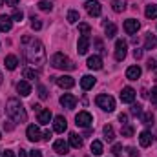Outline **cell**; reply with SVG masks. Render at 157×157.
Masks as SVG:
<instances>
[{"label": "cell", "mask_w": 157, "mask_h": 157, "mask_svg": "<svg viewBox=\"0 0 157 157\" xmlns=\"http://www.w3.org/2000/svg\"><path fill=\"white\" fill-rule=\"evenodd\" d=\"M141 121H143V124H152L154 122V115L152 113H143L141 115Z\"/></svg>", "instance_id": "d590c367"}, {"label": "cell", "mask_w": 157, "mask_h": 157, "mask_svg": "<svg viewBox=\"0 0 157 157\" xmlns=\"http://www.w3.org/2000/svg\"><path fill=\"white\" fill-rule=\"evenodd\" d=\"M11 18H13V20H17V22H20V20L24 18V13H22L20 9H15V11H13V17H11Z\"/></svg>", "instance_id": "74e56055"}, {"label": "cell", "mask_w": 157, "mask_h": 157, "mask_svg": "<svg viewBox=\"0 0 157 157\" xmlns=\"http://www.w3.org/2000/svg\"><path fill=\"white\" fill-rule=\"evenodd\" d=\"M17 91H18L22 97H28V95L31 93V86H29V82H28V80H20V82L17 84Z\"/></svg>", "instance_id": "d6986e66"}, {"label": "cell", "mask_w": 157, "mask_h": 157, "mask_svg": "<svg viewBox=\"0 0 157 157\" xmlns=\"http://www.w3.org/2000/svg\"><path fill=\"white\" fill-rule=\"evenodd\" d=\"M11 28H13V18L7 15H2L0 17V31L7 33V31H11Z\"/></svg>", "instance_id": "5bb4252c"}, {"label": "cell", "mask_w": 157, "mask_h": 157, "mask_svg": "<svg viewBox=\"0 0 157 157\" xmlns=\"http://www.w3.org/2000/svg\"><path fill=\"white\" fill-rule=\"evenodd\" d=\"M121 101L126 102V104H132L135 101V90L133 88H122L121 91Z\"/></svg>", "instance_id": "8fae6325"}, {"label": "cell", "mask_w": 157, "mask_h": 157, "mask_svg": "<svg viewBox=\"0 0 157 157\" xmlns=\"http://www.w3.org/2000/svg\"><path fill=\"white\" fill-rule=\"evenodd\" d=\"M33 110L39 113V112H42V106H40V104H33Z\"/></svg>", "instance_id": "f5cc1de1"}, {"label": "cell", "mask_w": 157, "mask_h": 157, "mask_svg": "<svg viewBox=\"0 0 157 157\" xmlns=\"http://www.w3.org/2000/svg\"><path fill=\"white\" fill-rule=\"evenodd\" d=\"M144 15H146L148 18H157V6H155V4H152V6H146V11H144Z\"/></svg>", "instance_id": "4316f807"}, {"label": "cell", "mask_w": 157, "mask_h": 157, "mask_svg": "<svg viewBox=\"0 0 157 157\" xmlns=\"http://www.w3.org/2000/svg\"><path fill=\"white\" fill-rule=\"evenodd\" d=\"M6 112H7V115L13 119L15 122H26V121H28V113H26L24 106H22L20 101H17V99H9V101H7Z\"/></svg>", "instance_id": "7a4b0ae2"}, {"label": "cell", "mask_w": 157, "mask_h": 157, "mask_svg": "<svg viewBox=\"0 0 157 157\" xmlns=\"http://www.w3.org/2000/svg\"><path fill=\"white\" fill-rule=\"evenodd\" d=\"M122 135H124V137H132V135H133V128L128 126V124H124V128H122Z\"/></svg>", "instance_id": "f35d334b"}, {"label": "cell", "mask_w": 157, "mask_h": 157, "mask_svg": "<svg viewBox=\"0 0 157 157\" xmlns=\"http://www.w3.org/2000/svg\"><path fill=\"white\" fill-rule=\"evenodd\" d=\"M139 77H141V68L139 66H130L126 70V78L128 80H137Z\"/></svg>", "instance_id": "ffe728a7"}, {"label": "cell", "mask_w": 157, "mask_h": 157, "mask_svg": "<svg viewBox=\"0 0 157 157\" xmlns=\"http://www.w3.org/2000/svg\"><path fill=\"white\" fill-rule=\"evenodd\" d=\"M78 31H80L82 35H86V37H88V35H90V31H91V28H90L88 24H78Z\"/></svg>", "instance_id": "8d00e7d4"}, {"label": "cell", "mask_w": 157, "mask_h": 157, "mask_svg": "<svg viewBox=\"0 0 157 157\" xmlns=\"http://www.w3.org/2000/svg\"><path fill=\"white\" fill-rule=\"evenodd\" d=\"M115 33H117V26L115 24H106V37L112 39V37H115Z\"/></svg>", "instance_id": "1f68e13d"}, {"label": "cell", "mask_w": 157, "mask_h": 157, "mask_svg": "<svg viewBox=\"0 0 157 157\" xmlns=\"http://www.w3.org/2000/svg\"><path fill=\"white\" fill-rule=\"evenodd\" d=\"M91 152H93V155H101L102 154V143L101 141H93L91 143Z\"/></svg>", "instance_id": "83f0119b"}, {"label": "cell", "mask_w": 157, "mask_h": 157, "mask_svg": "<svg viewBox=\"0 0 157 157\" xmlns=\"http://www.w3.org/2000/svg\"><path fill=\"white\" fill-rule=\"evenodd\" d=\"M31 28H33L35 31H39L40 28H42V22H40V18H37V17H31Z\"/></svg>", "instance_id": "e575fe53"}, {"label": "cell", "mask_w": 157, "mask_h": 157, "mask_svg": "<svg viewBox=\"0 0 157 157\" xmlns=\"http://www.w3.org/2000/svg\"><path fill=\"white\" fill-rule=\"evenodd\" d=\"M95 48H97L99 51H104V46H102V42H101V40H95Z\"/></svg>", "instance_id": "7dc6e473"}, {"label": "cell", "mask_w": 157, "mask_h": 157, "mask_svg": "<svg viewBox=\"0 0 157 157\" xmlns=\"http://www.w3.org/2000/svg\"><path fill=\"white\" fill-rule=\"evenodd\" d=\"M70 144H71L73 148H80V146H82L80 135H77V133H70Z\"/></svg>", "instance_id": "d4e9b609"}, {"label": "cell", "mask_w": 157, "mask_h": 157, "mask_svg": "<svg viewBox=\"0 0 157 157\" xmlns=\"http://www.w3.org/2000/svg\"><path fill=\"white\" fill-rule=\"evenodd\" d=\"M126 48H128V44L124 42V40H117L115 42V60H124V57H126Z\"/></svg>", "instance_id": "52a82bcc"}, {"label": "cell", "mask_w": 157, "mask_h": 157, "mask_svg": "<svg viewBox=\"0 0 157 157\" xmlns=\"http://www.w3.org/2000/svg\"><path fill=\"white\" fill-rule=\"evenodd\" d=\"M2 157H15L13 155V152H11V150H6V152H4V155Z\"/></svg>", "instance_id": "816d5d0a"}, {"label": "cell", "mask_w": 157, "mask_h": 157, "mask_svg": "<svg viewBox=\"0 0 157 157\" xmlns=\"http://www.w3.org/2000/svg\"><path fill=\"white\" fill-rule=\"evenodd\" d=\"M28 44H29V46L26 48V59H28V62H29L33 68H35V66H37V68L42 66V64L46 62V51H44L42 42L31 39Z\"/></svg>", "instance_id": "6da1fadb"}, {"label": "cell", "mask_w": 157, "mask_h": 157, "mask_svg": "<svg viewBox=\"0 0 157 157\" xmlns=\"http://www.w3.org/2000/svg\"><path fill=\"white\" fill-rule=\"evenodd\" d=\"M124 9H126V2H124V0H113V11L122 13Z\"/></svg>", "instance_id": "f546056e"}, {"label": "cell", "mask_w": 157, "mask_h": 157, "mask_svg": "<svg viewBox=\"0 0 157 157\" xmlns=\"http://www.w3.org/2000/svg\"><path fill=\"white\" fill-rule=\"evenodd\" d=\"M144 48H146V49H154V48H157V37H155V35H152V33H148V35H146Z\"/></svg>", "instance_id": "7402d4cb"}, {"label": "cell", "mask_w": 157, "mask_h": 157, "mask_svg": "<svg viewBox=\"0 0 157 157\" xmlns=\"http://www.w3.org/2000/svg\"><path fill=\"white\" fill-rule=\"evenodd\" d=\"M139 28H141V24H139V20H135V18H128V20L124 22V31H126L128 35L137 33V31H139Z\"/></svg>", "instance_id": "30bf717a"}, {"label": "cell", "mask_w": 157, "mask_h": 157, "mask_svg": "<svg viewBox=\"0 0 157 157\" xmlns=\"http://www.w3.org/2000/svg\"><path fill=\"white\" fill-rule=\"evenodd\" d=\"M53 128H55V132H57V133H64V132H66V128H68V122H66V119L62 117V115L55 117Z\"/></svg>", "instance_id": "9a60e30c"}, {"label": "cell", "mask_w": 157, "mask_h": 157, "mask_svg": "<svg viewBox=\"0 0 157 157\" xmlns=\"http://www.w3.org/2000/svg\"><path fill=\"white\" fill-rule=\"evenodd\" d=\"M88 49H90V39L86 37V35H82L77 42V51L78 55H86L88 53Z\"/></svg>", "instance_id": "4fadbf2b"}, {"label": "cell", "mask_w": 157, "mask_h": 157, "mask_svg": "<svg viewBox=\"0 0 157 157\" xmlns=\"http://www.w3.org/2000/svg\"><path fill=\"white\" fill-rule=\"evenodd\" d=\"M148 70H150V71H152V70L157 71V60H154V59H152V60H148Z\"/></svg>", "instance_id": "b9f144b4"}, {"label": "cell", "mask_w": 157, "mask_h": 157, "mask_svg": "<svg viewBox=\"0 0 157 157\" xmlns=\"http://www.w3.org/2000/svg\"><path fill=\"white\" fill-rule=\"evenodd\" d=\"M130 112H132V115H135V117H141V115H143V106H141V104H133Z\"/></svg>", "instance_id": "836d02e7"}, {"label": "cell", "mask_w": 157, "mask_h": 157, "mask_svg": "<svg viewBox=\"0 0 157 157\" xmlns=\"http://www.w3.org/2000/svg\"><path fill=\"white\" fill-rule=\"evenodd\" d=\"M39 95H40V99H48V90L44 86H39Z\"/></svg>", "instance_id": "60d3db41"}, {"label": "cell", "mask_w": 157, "mask_h": 157, "mask_svg": "<svg viewBox=\"0 0 157 157\" xmlns=\"http://www.w3.org/2000/svg\"><path fill=\"white\" fill-rule=\"evenodd\" d=\"M150 99H152V102H154V104H157V86L152 90V95H150Z\"/></svg>", "instance_id": "7bdbcfd3"}, {"label": "cell", "mask_w": 157, "mask_h": 157, "mask_svg": "<svg viewBox=\"0 0 157 157\" xmlns=\"http://www.w3.org/2000/svg\"><path fill=\"white\" fill-rule=\"evenodd\" d=\"M119 121H121V124H122V126H124V124H128V115H126V113H121V115H119Z\"/></svg>", "instance_id": "ee69618b"}, {"label": "cell", "mask_w": 157, "mask_h": 157, "mask_svg": "<svg viewBox=\"0 0 157 157\" xmlns=\"http://www.w3.org/2000/svg\"><path fill=\"white\" fill-rule=\"evenodd\" d=\"M53 150H55L59 155H66V154H68V143L62 141V139H59V141L53 143Z\"/></svg>", "instance_id": "e0dca14e"}, {"label": "cell", "mask_w": 157, "mask_h": 157, "mask_svg": "<svg viewBox=\"0 0 157 157\" xmlns=\"http://www.w3.org/2000/svg\"><path fill=\"white\" fill-rule=\"evenodd\" d=\"M77 20H80V17H78V11H73V9H71V11L68 13V22H70V24H75Z\"/></svg>", "instance_id": "d6a6232c"}, {"label": "cell", "mask_w": 157, "mask_h": 157, "mask_svg": "<svg viewBox=\"0 0 157 157\" xmlns=\"http://www.w3.org/2000/svg\"><path fill=\"white\" fill-rule=\"evenodd\" d=\"M139 143H141V146L143 148H148L152 143H154V137H152V133L150 132H141V135H139Z\"/></svg>", "instance_id": "2e32d148"}, {"label": "cell", "mask_w": 157, "mask_h": 157, "mask_svg": "<svg viewBox=\"0 0 157 157\" xmlns=\"http://www.w3.org/2000/svg\"><path fill=\"white\" fill-rule=\"evenodd\" d=\"M95 102H97V106H99L101 110H104V112H113V110H115V101H113L112 95L101 93V95H97Z\"/></svg>", "instance_id": "277c9868"}, {"label": "cell", "mask_w": 157, "mask_h": 157, "mask_svg": "<svg viewBox=\"0 0 157 157\" xmlns=\"http://www.w3.org/2000/svg\"><path fill=\"white\" fill-rule=\"evenodd\" d=\"M51 64H53V68H57V70H68V71L75 70V64H73L64 53H55V55L51 57Z\"/></svg>", "instance_id": "3957f363"}, {"label": "cell", "mask_w": 157, "mask_h": 157, "mask_svg": "<svg viewBox=\"0 0 157 157\" xmlns=\"http://www.w3.org/2000/svg\"><path fill=\"white\" fill-rule=\"evenodd\" d=\"M60 104H62L64 108H68V110H73V108L77 106V99H75V95H71V93H64V95L60 97Z\"/></svg>", "instance_id": "ba28073f"}, {"label": "cell", "mask_w": 157, "mask_h": 157, "mask_svg": "<svg viewBox=\"0 0 157 157\" xmlns=\"http://www.w3.org/2000/svg\"><path fill=\"white\" fill-rule=\"evenodd\" d=\"M112 152H113V155H115V157H121V155H122V144H113Z\"/></svg>", "instance_id": "ab89813d"}, {"label": "cell", "mask_w": 157, "mask_h": 157, "mask_svg": "<svg viewBox=\"0 0 157 157\" xmlns=\"http://www.w3.org/2000/svg\"><path fill=\"white\" fill-rule=\"evenodd\" d=\"M51 112L49 110H42V112H39V122L40 124H49V121H51Z\"/></svg>", "instance_id": "603a6c76"}, {"label": "cell", "mask_w": 157, "mask_h": 157, "mask_svg": "<svg viewBox=\"0 0 157 157\" xmlns=\"http://www.w3.org/2000/svg\"><path fill=\"white\" fill-rule=\"evenodd\" d=\"M26 135H28V139L31 141V143H39L40 139V130L39 126H35V124H31V126H28V132H26Z\"/></svg>", "instance_id": "7c38bea8"}, {"label": "cell", "mask_w": 157, "mask_h": 157, "mask_svg": "<svg viewBox=\"0 0 157 157\" xmlns=\"http://www.w3.org/2000/svg\"><path fill=\"white\" fill-rule=\"evenodd\" d=\"M2 6H4V0H0V7H2Z\"/></svg>", "instance_id": "11a10c76"}, {"label": "cell", "mask_w": 157, "mask_h": 157, "mask_svg": "<svg viewBox=\"0 0 157 157\" xmlns=\"http://www.w3.org/2000/svg\"><path fill=\"white\" fill-rule=\"evenodd\" d=\"M39 9L40 11H51L53 9V4L49 0H40L39 2Z\"/></svg>", "instance_id": "4dcf8cb0"}, {"label": "cell", "mask_w": 157, "mask_h": 157, "mask_svg": "<svg viewBox=\"0 0 157 157\" xmlns=\"http://www.w3.org/2000/svg\"><path fill=\"white\" fill-rule=\"evenodd\" d=\"M29 157H42V152L40 150H31L29 152Z\"/></svg>", "instance_id": "bcb514c9"}, {"label": "cell", "mask_w": 157, "mask_h": 157, "mask_svg": "<svg viewBox=\"0 0 157 157\" xmlns=\"http://www.w3.org/2000/svg\"><path fill=\"white\" fill-rule=\"evenodd\" d=\"M18 157H28V154H26V150H20V154H18Z\"/></svg>", "instance_id": "db71d44e"}, {"label": "cell", "mask_w": 157, "mask_h": 157, "mask_svg": "<svg viewBox=\"0 0 157 157\" xmlns=\"http://www.w3.org/2000/svg\"><path fill=\"white\" fill-rule=\"evenodd\" d=\"M17 64H18V59H17L15 55H7V57H6V68H7V70H15Z\"/></svg>", "instance_id": "cb8c5ba5"}, {"label": "cell", "mask_w": 157, "mask_h": 157, "mask_svg": "<svg viewBox=\"0 0 157 157\" xmlns=\"http://www.w3.org/2000/svg\"><path fill=\"white\" fill-rule=\"evenodd\" d=\"M102 133H104V139H106V141H113V135H115V133H113V128H112L110 124H106V126L102 128Z\"/></svg>", "instance_id": "484cf974"}, {"label": "cell", "mask_w": 157, "mask_h": 157, "mask_svg": "<svg viewBox=\"0 0 157 157\" xmlns=\"http://www.w3.org/2000/svg\"><path fill=\"white\" fill-rule=\"evenodd\" d=\"M6 4H7V6H17L18 0H6Z\"/></svg>", "instance_id": "f907efd6"}, {"label": "cell", "mask_w": 157, "mask_h": 157, "mask_svg": "<svg viewBox=\"0 0 157 157\" xmlns=\"http://www.w3.org/2000/svg\"><path fill=\"white\" fill-rule=\"evenodd\" d=\"M128 157H139V152L135 148H128Z\"/></svg>", "instance_id": "f6af8a7d"}, {"label": "cell", "mask_w": 157, "mask_h": 157, "mask_svg": "<svg viewBox=\"0 0 157 157\" xmlns=\"http://www.w3.org/2000/svg\"><path fill=\"white\" fill-rule=\"evenodd\" d=\"M75 122H77V126L88 128V126H91V122H93V117H91L88 112H78L77 117H75Z\"/></svg>", "instance_id": "5b68a950"}, {"label": "cell", "mask_w": 157, "mask_h": 157, "mask_svg": "<svg viewBox=\"0 0 157 157\" xmlns=\"http://www.w3.org/2000/svg\"><path fill=\"white\" fill-rule=\"evenodd\" d=\"M55 82H57L60 88H64V90H70V88H73V86H75V80H73V77H70V75L55 77Z\"/></svg>", "instance_id": "9c48e42d"}, {"label": "cell", "mask_w": 157, "mask_h": 157, "mask_svg": "<svg viewBox=\"0 0 157 157\" xmlns=\"http://www.w3.org/2000/svg\"><path fill=\"white\" fill-rule=\"evenodd\" d=\"M42 139L49 141V139H51V132H49V130H46V132H44V137H42Z\"/></svg>", "instance_id": "681fc988"}, {"label": "cell", "mask_w": 157, "mask_h": 157, "mask_svg": "<svg viewBox=\"0 0 157 157\" xmlns=\"http://www.w3.org/2000/svg\"><path fill=\"white\" fill-rule=\"evenodd\" d=\"M86 11H88L90 17H99L101 11H102V6H101V2H97V0H91V2L86 4Z\"/></svg>", "instance_id": "8992f818"}, {"label": "cell", "mask_w": 157, "mask_h": 157, "mask_svg": "<svg viewBox=\"0 0 157 157\" xmlns=\"http://www.w3.org/2000/svg\"><path fill=\"white\" fill-rule=\"evenodd\" d=\"M22 75H24V78H28V80H35V78L39 77L37 71H35V70H29V68H26V70L22 71Z\"/></svg>", "instance_id": "f1b7e54d"}, {"label": "cell", "mask_w": 157, "mask_h": 157, "mask_svg": "<svg viewBox=\"0 0 157 157\" xmlns=\"http://www.w3.org/2000/svg\"><path fill=\"white\" fill-rule=\"evenodd\" d=\"M88 68H90V70H95V71L101 70V68H102V59H101L99 55L90 57V59H88Z\"/></svg>", "instance_id": "ac0fdd59"}, {"label": "cell", "mask_w": 157, "mask_h": 157, "mask_svg": "<svg viewBox=\"0 0 157 157\" xmlns=\"http://www.w3.org/2000/svg\"><path fill=\"white\" fill-rule=\"evenodd\" d=\"M0 84H2V71H0Z\"/></svg>", "instance_id": "9f6ffc18"}, {"label": "cell", "mask_w": 157, "mask_h": 157, "mask_svg": "<svg viewBox=\"0 0 157 157\" xmlns=\"http://www.w3.org/2000/svg\"><path fill=\"white\" fill-rule=\"evenodd\" d=\"M133 57H135V59H141V57H143V49H135V51H133Z\"/></svg>", "instance_id": "c3c4849f"}, {"label": "cell", "mask_w": 157, "mask_h": 157, "mask_svg": "<svg viewBox=\"0 0 157 157\" xmlns=\"http://www.w3.org/2000/svg\"><path fill=\"white\" fill-rule=\"evenodd\" d=\"M80 86H82V90H91L95 86V78L91 77V75H84V77L80 78Z\"/></svg>", "instance_id": "44dd1931"}]
</instances>
